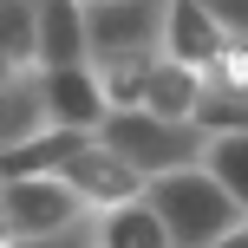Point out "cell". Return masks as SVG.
I'll list each match as a JSON object with an SVG mask.
<instances>
[{
	"mask_svg": "<svg viewBox=\"0 0 248 248\" xmlns=\"http://www.w3.org/2000/svg\"><path fill=\"white\" fill-rule=\"evenodd\" d=\"M0 65H33V0H0Z\"/></svg>",
	"mask_w": 248,
	"mask_h": 248,
	"instance_id": "cell-15",
	"label": "cell"
},
{
	"mask_svg": "<svg viewBox=\"0 0 248 248\" xmlns=\"http://www.w3.org/2000/svg\"><path fill=\"white\" fill-rule=\"evenodd\" d=\"M144 111L150 118H170V124H196L202 111V78L176 59H150V78H144Z\"/></svg>",
	"mask_w": 248,
	"mask_h": 248,
	"instance_id": "cell-11",
	"label": "cell"
},
{
	"mask_svg": "<svg viewBox=\"0 0 248 248\" xmlns=\"http://www.w3.org/2000/svg\"><path fill=\"white\" fill-rule=\"evenodd\" d=\"M52 131L46 98H39V65H0V150Z\"/></svg>",
	"mask_w": 248,
	"mask_h": 248,
	"instance_id": "cell-10",
	"label": "cell"
},
{
	"mask_svg": "<svg viewBox=\"0 0 248 248\" xmlns=\"http://www.w3.org/2000/svg\"><path fill=\"white\" fill-rule=\"evenodd\" d=\"M0 248H92V216L59 229V235H26V242H0Z\"/></svg>",
	"mask_w": 248,
	"mask_h": 248,
	"instance_id": "cell-16",
	"label": "cell"
},
{
	"mask_svg": "<svg viewBox=\"0 0 248 248\" xmlns=\"http://www.w3.org/2000/svg\"><path fill=\"white\" fill-rule=\"evenodd\" d=\"M163 0H85V59H157Z\"/></svg>",
	"mask_w": 248,
	"mask_h": 248,
	"instance_id": "cell-3",
	"label": "cell"
},
{
	"mask_svg": "<svg viewBox=\"0 0 248 248\" xmlns=\"http://www.w3.org/2000/svg\"><path fill=\"white\" fill-rule=\"evenodd\" d=\"M92 248H170V235L137 196V202H118V209L92 216Z\"/></svg>",
	"mask_w": 248,
	"mask_h": 248,
	"instance_id": "cell-13",
	"label": "cell"
},
{
	"mask_svg": "<svg viewBox=\"0 0 248 248\" xmlns=\"http://www.w3.org/2000/svg\"><path fill=\"white\" fill-rule=\"evenodd\" d=\"M222 46H229V26L216 20L202 0H163V39H157L163 59H176V65H189V72H202Z\"/></svg>",
	"mask_w": 248,
	"mask_h": 248,
	"instance_id": "cell-8",
	"label": "cell"
},
{
	"mask_svg": "<svg viewBox=\"0 0 248 248\" xmlns=\"http://www.w3.org/2000/svg\"><path fill=\"white\" fill-rule=\"evenodd\" d=\"M196 78H202V111H196L202 131H248V46L242 39H229Z\"/></svg>",
	"mask_w": 248,
	"mask_h": 248,
	"instance_id": "cell-7",
	"label": "cell"
},
{
	"mask_svg": "<svg viewBox=\"0 0 248 248\" xmlns=\"http://www.w3.org/2000/svg\"><path fill=\"white\" fill-rule=\"evenodd\" d=\"M202 176H216L222 196L248 216V131H209V144H202Z\"/></svg>",
	"mask_w": 248,
	"mask_h": 248,
	"instance_id": "cell-14",
	"label": "cell"
},
{
	"mask_svg": "<svg viewBox=\"0 0 248 248\" xmlns=\"http://www.w3.org/2000/svg\"><path fill=\"white\" fill-rule=\"evenodd\" d=\"M78 144H85L78 131H39V137H26V144L0 150V183H39V176H59V163L72 157Z\"/></svg>",
	"mask_w": 248,
	"mask_h": 248,
	"instance_id": "cell-12",
	"label": "cell"
},
{
	"mask_svg": "<svg viewBox=\"0 0 248 248\" xmlns=\"http://www.w3.org/2000/svg\"><path fill=\"white\" fill-rule=\"evenodd\" d=\"M33 65H85V0H33Z\"/></svg>",
	"mask_w": 248,
	"mask_h": 248,
	"instance_id": "cell-9",
	"label": "cell"
},
{
	"mask_svg": "<svg viewBox=\"0 0 248 248\" xmlns=\"http://www.w3.org/2000/svg\"><path fill=\"white\" fill-rule=\"evenodd\" d=\"M85 222V202L59 183V176H39V183H0V242H26V235H59V229Z\"/></svg>",
	"mask_w": 248,
	"mask_h": 248,
	"instance_id": "cell-4",
	"label": "cell"
},
{
	"mask_svg": "<svg viewBox=\"0 0 248 248\" xmlns=\"http://www.w3.org/2000/svg\"><path fill=\"white\" fill-rule=\"evenodd\" d=\"M144 209L163 222L170 248H209V242H222L235 222H248L235 202L222 196V183L202 176V163H196V170H170V176H157V183H144Z\"/></svg>",
	"mask_w": 248,
	"mask_h": 248,
	"instance_id": "cell-1",
	"label": "cell"
},
{
	"mask_svg": "<svg viewBox=\"0 0 248 248\" xmlns=\"http://www.w3.org/2000/svg\"><path fill=\"white\" fill-rule=\"evenodd\" d=\"M59 183L85 202V216H105V209H118V202H137V196H144V176H137L124 157H111L98 137H85V144L59 163Z\"/></svg>",
	"mask_w": 248,
	"mask_h": 248,
	"instance_id": "cell-5",
	"label": "cell"
},
{
	"mask_svg": "<svg viewBox=\"0 0 248 248\" xmlns=\"http://www.w3.org/2000/svg\"><path fill=\"white\" fill-rule=\"evenodd\" d=\"M98 144L111 150V157H124L144 183H157V176H170V170H196V163H202V144H209V131H202V124L150 118L144 105H137V111H105Z\"/></svg>",
	"mask_w": 248,
	"mask_h": 248,
	"instance_id": "cell-2",
	"label": "cell"
},
{
	"mask_svg": "<svg viewBox=\"0 0 248 248\" xmlns=\"http://www.w3.org/2000/svg\"><path fill=\"white\" fill-rule=\"evenodd\" d=\"M202 7L229 26V39H242V46H248V0H202Z\"/></svg>",
	"mask_w": 248,
	"mask_h": 248,
	"instance_id": "cell-17",
	"label": "cell"
},
{
	"mask_svg": "<svg viewBox=\"0 0 248 248\" xmlns=\"http://www.w3.org/2000/svg\"><path fill=\"white\" fill-rule=\"evenodd\" d=\"M39 98H46V124L52 131H78V137H98L105 124V92H98V72L85 65H39Z\"/></svg>",
	"mask_w": 248,
	"mask_h": 248,
	"instance_id": "cell-6",
	"label": "cell"
},
{
	"mask_svg": "<svg viewBox=\"0 0 248 248\" xmlns=\"http://www.w3.org/2000/svg\"><path fill=\"white\" fill-rule=\"evenodd\" d=\"M209 248H248V222H235V229H229L222 242H209Z\"/></svg>",
	"mask_w": 248,
	"mask_h": 248,
	"instance_id": "cell-18",
	"label": "cell"
}]
</instances>
